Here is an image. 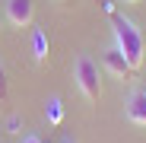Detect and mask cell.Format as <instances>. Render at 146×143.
Wrapping results in <instances>:
<instances>
[{"label":"cell","instance_id":"6da1fadb","mask_svg":"<svg viewBox=\"0 0 146 143\" xmlns=\"http://www.w3.org/2000/svg\"><path fill=\"white\" fill-rule=\"evenodd\" d=\"M111 22H114V48L124 54V61L137 73V70L143 67V61H146V38H143V32L133 26L130 19L117 16V13H111Z\"/></svg>","mask_w":146,"mask_h":143},{"label":"cell","instance_id":"7a4b0ae2","mask_svg":"<svg viewBox=\"0 0 146 143\" xmlns=\"http://www.w3.org/2000/svg\"><path fill=\"white\" fill-rule=\"evenodd\" d=\"M73 80H76V86H80V92L86 95V102H99V92H102V86H99V67H95V61L92 57H80L76 61V67H73Z\"/></svg>","mask_w":146,"mask_h":143},{"label":"cell","instance_id":"3957f363","mask_svg":"<svg viewBox=\"0 0 146 143\" xmlns=\"http://www.w3.org/2000/svg\"><path fill=\"white\" fill-rule=\"evenodd\" d=\"M7 19L16 29H29L35 19V0H7Z\"/></svg>","mask_w":146,"mask_h":143},{"label":"cell","instance_id":"277c9868","mask_svg":"<svg viewBox=\"0 0 146 143\" xmlns=\"http://www.w3.org/2000/svg\"><path fill=\"white\" fill-rule=\"evenodd\" d=\"M105 67L111 70L114 76H121V80H130V76H133V70H130V64L124 61V54H121L117 48H108V51H105Z\"/></svg>","mask_w":146,"mask_h":143},{"label":"cell","instance_id":"5b68a950","mask_svg":"<svg viewBox=\"0 0 146 143\" xmlns=\"http://www.w3.org/2000/svg\"><path fill=\"white\" fill-rule=\"evenodd\" d=\"M127 118L133 124H146V89H137L127 99Z\"/></svg>","mask_w":146,"mask_h":143},{"label":"cell","instance_id":"8992f818","mask_svg":"<svg viewBox=\"0 0 146 143\" xmlns=\"http://www.w3.org/2000/svg\"><path fill=\"white\" fill-rule=\"evenodd\" d=\"M32 54H35V64H44L48 61V35L41 29L32 32Z\"/></svg>","mask_w":146,"mask_h":143},{"label":"cell","instance_id":"52a82bcc","mask_svg":"<svg viewBox=\"0 0 146 143\" xmlns=\"http://www.w3.org/2000/svg\"><path fill=\"white\" fill-rule=\"evenodd\" d=\"M60 114H64V108H60V99H51V102H48V118H51V121L57 124V121H60Z\"/></svg>","mask_w":146,"mask_h":143},{"label":"cell","instance_id":"ba28073f","mask_svg":"<svg viewBox=\"0 0 146 143\" xmlns=\"http://www.w3.org/2000/svg\"><path fill=\"white\" fill-rule=\"evenodd\" d=\"M7 95H10V80H7L3 64H0V102H7Z\"/></svg>","mask_w":146,"mask_h":143},{"label":"cell","instance_id":"9c48e42d","mask_svg":"<svg viewBox=\"0 0 146 143\" xmlns=\"http://www.w3.org/2000/svg\"><path fill=\"white\" fill-rule=\"evenodd\" d=\"M22 143H44V140H38L35 134H29V137H22Z\"/></svg>","mask_w":146,"mask_h":143},{"label":"cell","instance_id":"30bf717a","mask_svg":"<svg viewBox=\"0 0 146 143\" xmlns=\"http://www.w3.org/2000/svg\"><path fill=\"white\" fill-rule=\"evenodd\" d=\"M124 3H137V0H124Z\"/></svg>","mask_w":146,"mask_h":143},{"label":"cell","instance_id":"8fae6325","mask_svg":"<svg viewBox=\"0 0 146 143\" xmlns=\"http://www.w3.org/2000/svg\"><path fill=\"white\" fill-rule=\"evenodd\" d=\"M0 26H3V19H0Z\"/></svg>","mask_w":146,"mask_h":143},{"label":"cell","instance_id":"7c38bea8","mask_svg":"<svg viewBox=\"0 0 146 143\" xmlns=\"http://www.w3.org/2000/svg\"><path fill=\"white\" fill-rule=\"evenodd\" d=\"M64 143H70V140H64Z\"/></svg>","mask_w":146,"mask_h":143}]
</instances>
